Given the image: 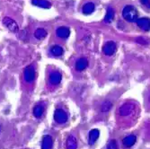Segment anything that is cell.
Wrapping results in <instances>:
<instances>
[{
	"label": "cell",
	"mask_w": 150,
	"mask_h": 149,
	"mask_svg": "<svg viewBox=\"0 0 150 149\" xmlns=\"http://www.w3.org/2000/svg\"><path fill=\"white\" fill-rule=\"evenodd\" d=\"M138 16H139V13L137 9L131 5H127L122 9V17L127 22H129V23L136 22L139 19Z\"/></svg>",
	"instance_id": "obj_1"
},
{
	"label": "cell",
	"mask_w": 150,
	"mask_h": 149,
	"mask_svg": "<svg viewBox=\"0 0 150 149\" xmlns=\"http://www.w3.org/2000/svg\"><path fill=\"white\" fill-rule=\"evenodd\" d=\"M23 79L27 83H32L35 79V69L33 66H28L23 70Z\"/></svg>",
	"instance_id": "obj_2"
},
{
	"label": "cell",
	"mask_w": 150,
	"mask_h": 149,
	"mask_svg": "<svg viewBox=\"0 0 150 149\" xmlns=\"http://www.w3.org/2000/svg\"><path fill=\"white\" fill-rule=\"evenodd\" d=\"M67 119H69L67 113L62 109H57L55 112H54V119H55V121L59 124L66 123Z\"/></svg>",
	"instance_id": "obj_3"
},
{
	"label": "cell",
	"mask_w": 150,
	"mask_h": 149,
	"mask_svg": "<svg viewBox=\"0 0 150 149\" xmlns=\"http://www.w3.org/2000/svg\"><path fill=\"white\" fill-rule=\"evenodd\" d=\"M3 24L12 32H17L19 31V26L17 23L10 17H5L3 19Z\"/></svg>",
	"instance_id": "obj_4"
},
{
	"label": "cell",
	"mask_w": 150,
	"mask_h": 149,
	"mask_svg": "<svg viewBox=\"0 0 150 149\" xmlns=\"http://www.w3.org/2000/svg\"><path fill=\"white\" fill-rule=\"evenodd\" d=\"M136 110V106L132 103H125L122 105L120 108V114L121 116H124V117H127V116H129L131 115Z\"/></svg>",
	"instance_id": "obj_5"
},
{
	"label": "cell",
	"mask_w": 150,
	"mask_h": 149,
	"mask_svg": "<svg viewBox=\"0 0 150 149\" xmlns=\"http://www.w3.org/2000/svg\"><path fill=\"white\" fill-rule=\"evenodd\" d=\"M116 43L113 42V40H109V42H107L103 47V52L105 54L106 56H112L113 55V54L115 53L116 51Z\"/></svg>",
	"instance_id": "obj_6"
},
{
	"label": "cell",
	"mask_w": 150,
	"mask_h": 149,
	"mask_svg": "<svg viewBox=\"0 0 150 149\" xmlns=\"http://www.w3.org/2000/svg\"><path fill=\"white\" fill-rule=\"evenodd\" d=\"M61 80H62V75L58 71L51 72L50 76H49L50 84L52 85H58L61 82Z\"/></svg>",
	"instance_id": "obj_7"
},
{
	"label": "cell",
	"mask_w": 150,
	"mask_h": 149,
	"mask_svg": "<svg viewBox=\"0 0 150 149\" xmlns=\"http://www.w3.org/2000/svg\"><path fill=\"white\" fill-rule=\"evenodd\" d=\"M136 23H137V25L141 30L145 32H148L150 30V19L146 17H142V18H139L136 21Z\"/></svg>",
	"instance_id": "obj_8"
},
{
	"label": "cell",
	"mask_w": 150,
	"mask_h": 149,
	"mask_svg": "<svg viewBox=\"0 0 150 149\" xmlns=\"http://www.w3.org/2000/svg\"><path fill=\"white\" fill-rule=\"evenodd\" d=\"M56 35L60 39H67L70 35V29L66 26H60L56 30Z\"/></svg>",
	"instance_id": "obj_9"
},
{
	"label": "cell",
	"mask_w": 150,
	"mask_h": 149,
	"mask_svg": "<svg viewBox=\"0 0 150 149\" xmlns=\"http://www.w3.org/2000/svg\"><path fill=\"white\" fill-rule=\"evenodd\" d=\"M88 66V60L85 58H80L76 61L75 67L77 71H83L85 70Z\"/></svg>",
	"instance_id": "obj_10"
},
{
	"label": "cell",
	"mask_w": 150,
	"mask_h": 149,
	"mask_svg": "<svg viewBox=\"0 0 150 149\" xmlns=\"http://www.w3.org/2000/svg\"><path fill=\"white\" fill-rule=\"evenodd\" d=\"M53 146V140L52 138L49 135H45L42 143V149H52Z\"/></svg>",
	"instance_id": "obj_11"
},
{
	"label": "cell",
	"mask_w": 150,
	"mask_h": 149,
	"mask_svg": "<svg viewBox=\"0 0 150 149\" xmlns=\"http://www.w3.org/2000/svg\"><path fill=\"white\" fill-rule=\"evenodd\" d=\"M114 16H115L114 9L111 6H109L107 7V9H106V16H105V18H104V22L107 23H112L113 18H114Z\"/></svg>",
	"instance_id": "obj_12"
},
{
	"label": "cell",
	"mask_w": 150,
	"mask_h": 149,
	"mask_svg": "<svg viewBox=\"0 0 150 149\" xmlns=\"http://www.w3.org/2000/svg\"><path fill=\"white\" fill-rule=\"evenodd\" d=\"M32 4L33 6H39L40 8H44V9H49L51 6V4L48 0H32Z\"/></svg>",
	"instance_id": "obj_13"
},
{
	"label": "cell",
	"mask_w": 150,
	"mask_h": 149,
	"mask_svg": "<svg viewBox=\"0 0 150 149\" xmlns=\"http://www.w3.org/2000/svg\"><path fill=\"white\" fill-rule=\"evenodd\" d=\"M136 140H137V138H136L135 135H129V136H127L123 138L122 143H123V145L126 147H130L135 145Z\"/></svg>",
	"instance_id": "obj_14"
},
{
	"label": "cell",
	"mask_w": 150,
	"mask_h": 149,
	"mask_svg": "<svg viewBox=\"0 0 150 149\" xmlns=\"http://www.w3.org/2000/svg\"><path fill=\"white\" fill-rule=\"evenodd\" d=\"M99 136H100V131L98 129H92L89 132V145H93L98 139Z\"/></svg>",
	"instance_id": "obj_15"
},
{
	"label": "cell",
	"mask_w": 150,
	"mask_h": 149,
	"mask_svg": "<svg viewBox=\"0 0 150 149\" xmlns=\"http://www.w3.org/2000/svg\"><path fill=\"white\" fill-rule=\"evenodd\" d=\"M94 8H95V6L93 2H87L83 6V7H82V11H83L84 15H91L94 11Z\"/></svg>",
	"instance_id": "obj_16"
},
{
	"label": "cell",
	"mask_w": 150,
	"mask_h": 149,
	"mask_svg": "<svg viewBox=\"0 0 150 149\" xmlns=\"http://www.w3.org/2000/svg\"><path fill=\"white\" fill-rule=\"evenodd\" d=\"M77 148V141L74 136H69L67 139V149H76Z\"/></svg>",
	"instance_id": "obj_17"
},
{
	"label": "cell",
	"mask_w": 150,
	"mask_h": 149,
	"mask_svg": "<svg viewBox=\"0 0 150 149\" xmlns=\"http://www.w3.org/2000/svg\"><path fill=\"white\" fill-rule=\"evenodd\" d=\"M64 52V49L59 45H54L50 49V53L54 57H60Z\"/></svg>",
	"instance_id": "obj_18"
},
{
	"label": "cell",
	"mask_w": 150,
	"mask_h": 149,
	"mask_svg": "<svg viewBox=\"0 0 150 149\" xmlns=\"http://www.w3.org/2000/svg\"><path fill=\"white\" fill-rule=\"evenodd\" d=\"M47 36V31L43 28H38L34 32V37L38 40H43Z\"/></svg>",
	"instance_id": "obj_19"
},
{
	"label": "cell",
	"mask_w": 150,
	"mask_h": 149,
	"mask_svg": "<svg viewBox=\"0 0 150 149\" xmlns=\"http://www.w3.org/2000/svg\"><path fill=\"white\" fill-rule=\"evenodd\" d=\"M44 108L42 105H36L33 108V115L35 118H40L43 114Z\"/></svg>",
	"instance_id": "obj_20"
},
{
	"label": "cell",
	"mask_w": 150,
	"mask_h": 149,
	"mask_svg": "<svg viewBox=\"0 0 150 149\" xmlns=\"http://www.w3.org/2000/svg\"><path fill=\"white\" fill-rule=\"evenodd\" d=\"M112 102H110V101H105L101 105V111L103 112H109V111L112 109Z\"/></svg>",
	"instance_id": "obj_21"
},
{
	"label": "cell",
	"mask_w": 150,
	"mask_h": 149,
	"mask_svg": "<svg viewBox=\"0 0 150 149\" xmlns=\"http://www.w3.org/2000/svg\"><path fill=\"white\" fill-rule=\"evenodd\" d=\"M106 149H119V147H118V144H117V141H116L115 139L111 140L110 142L108 143Z\"/></svg>",
	"instance_id": "obj_22"
},
{
	"label": "cell",
	"mask_w": 150,
	"mask_h": 149,
	"mask_svg": "<svg viewBox=\"0 0 150 149\" xmlns=\"http://www.w3.org/2000/svg\"><path fill=\"white\" fill-rule=\"evenodd\" d=\"M140 3L146 7L150 9V0H140Z\"/></svg>",
	"instance_id": "obj_23"
},
{
	"label": "cell",
	"mask_w": 150,
	"mask_h": 149,
	"mask_svg": "<svg viewBox=\"0 0 150 149\" xmlns=\"http://www.w3.org/2000/svg\"><path fill=\"white\" fill-rule=\"evenodd\" d=\"M1 132H2V126L0 125V133H1Z\"/></svg>",
	"instance_id": "obj_24"
},
{
	"label": "cell",
	"mask_w": 150,
	"mask_h": 149,
	"mask_svg": "<svg viewBox=\"0 0 150 149\" xmlns=\"http://www.w3.org/2000/svg\"><path fill=\"white\" fill-rule=\"evenodd\" d=\"M148 100H149V102H150V95H149V98H148Z\"/></svg>",
	"instance_id": "obj_25"
}]
</instances>
